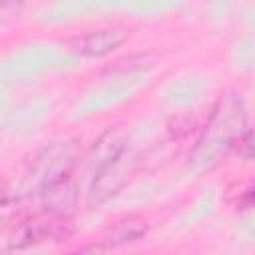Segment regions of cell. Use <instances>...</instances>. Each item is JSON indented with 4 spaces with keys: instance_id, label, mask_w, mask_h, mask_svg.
Wrapping results in <instances>:
<instances>
[{
    "instance_id": "6da1fadb",
    "label": "cell",
    "mask_w": 255,
    "mask_h": 255,
    "mask_svg": "<svg viewBox=\"0 0 255 255\" xmlns=\"http://www.w3.org/2000/svg\"><path fill=\"white\" fill-rule=\"evenodd\" d=\"M247 128V108L239 94H223L201 128L195 145L189 151V167L205 169L215 165L223 155L229 153L233 141Z\"/></svg>"
},
{
    "instance_id": "7a4b0ae2",
    "label": "cell",
    "mask_w": 255,
    "mask_h": 255,
    "mask_svg": "<svg viewBox=\"0 0 255 255\" xmlns=\"http://www.w3.org/2000/svg\"><path fill=\"white\" fill-rule=\"evenodd\" d=\"M78 159H80L78 139L66 137V139L48 143L34 155V159L22 179L20 197L40 195V191L46 189L50 183L72 175Z\"/></svg>"
},
{
    "instance_id": "3957f363",
    "label": "cell",
    "mask_w": 255,
    "mask_h": 255,
    "mask_svg": "<svg viewBox=\"0 0 255 255\" xmlns=\"http://www.w3.org/2000/svg\"><path fill=\"white\" fill-rule=\"evenodd\" d=\"M74 235V223L70 217H60L48 211H40L18 219L12 227L4 251H20L46 241H66Z\"/></svg>"
},
{
    "instance_id": "277c9868",
    "label": "cell",
    "mask_w": 255,
    "mask_h": 255,
    "mask_svg": "<svg viewBox=\"0 0 255 255\" xmlns=\"http://www.w3.org/2000/svg\"><path fill=\"white\" fill-rule=\"evenodd\" d=\"M129 34L131 30L124 26L92 30V32H86L82 36L68 40V48L80 58H104L112 54L116 48H120L129 38Z\"/></svg>"
},
{
    "instance_id": "5b68a950",
    "label": "cell",
    "mask_w": 255,
    "mask_h": 255,
    "mask_svg": "<svg viewBox=\"0 0 255 255\" xmlns=\"http://www.w3.org/2000/svg\"><path fill=\"white\" fill-rule=\"evenodd\" d=\"M129 173H131V169L124 155L120 159L112 161L110 165L98 169L94 173V179H92V185L88 191L90 205H102V203H108L110 199H114L129 181Z\"/></svg>"
},
{
    "instance_id": "8992f818",
    "label": "cell",
    "mask_w": 255,
    "mask_h": 255,
    "mask_svg": "<svg viewBox=\"0 0 255 255\" xmlns=\"http://www.w3.org/2000/svg\"><path fill=\"white\" fill-rule=\"evenodd\" d=\"M128 141H129V131L126 129V126L118 124L108 128L92 145L90 153H88V165L90 169L96 173L98 169L110 165L112 161L120 159L126 149H128Z\"/></svg>"
},
{
    "instance_id": "52a82bcc",
    "label": "cell",
    "mask_w": 255,
    "mask_h": 255,
    "mask_svg": "<svg viewBox=\"0 0 255 255\" xmlns=\"http://www.w3.org/2000/svg\"><path fill=\"white\" fill-rule=\"evenodd\" d=\"M40 205L44 211L60 215V217H74L78 209V183L72 175L50 183L46 189L40 191Z\"/></svg>"
},
{
    "instance_id": "ba28073f",
    "label": "cell",
    "mask_w": 255,
    "mask_h": 255,
    "mask_svg": "<svg viewBox=\"0 0 255 255\" xmlns=\"http://www.w3.org/2000/svg\"><path fill=\"white\" fill-rule=\"evenodd\" d=\"M147 231H149L147 219H143L141 215L129 213V215H124L118 221H114L98 241L110 251V249L124 247V245H129V243L143 239L147 235Z\"/></svg>"
},
{
    "instance_id": "9c48e42d",
    "label": "cell",
    "mask_w": 255,
    "mask_h": 255,
    "mask_svg": "<svg viewBox=\"0 0 255 255\" xmlns=\"http://www.w3.org/2000/svg\"><path fill=\"white\" fill-rule=\"evenodd\" d=\"M155 64V54L153 52H135V54H128L122 56L118 60H114L110 66H106L102 70L104 76L110 74H129V72H141L147 70Z\"/></svg>"
},
{
    "instance_id": "30bf717a",
    "label": "cell",
    "mask_w": 255,
    "mask_h": 255,
    "mask_svg": "<svg viewBox=\"0 0 255 255\" xmlns=\"http://www.w3.org/2000/svg\"><path fill=\"white\" fill-rule=\"evenodd\" d=\"M227 155L239 157L243 161L255 159V128H245L241 131V135L233 141V145H231Z\"/></svg>"
},
{
    "instance_id": "8fae6325",
    "label": "cell",
    "mask_w": 255,
    "mask_h": 255,
    "mask_svg": "<svg viewBox=\"0 0 255 255\" xmlns=\"http://www.w3.org/2000/svg\"><path fill=\"white\" fill-rule=\"evenodd\" d=\"M193 120L191 118H187V116H177V118H173L171 122H169V133H171V137H175V139H183V137H187L191 131H193Z\"/></svg>"
},
{
    "instance_id": "7c38bea8",
    "label": "cell",
    "mask_w": 255,
    "mask_h": 255,
    "mask_svg": "<svg viewBox=\"0 0 255 255\" xmlns=\"http://www.w3.org/2000/svg\"><path fill=\"white\" fill-rule=\"evenodd\" d=\"M255 207V185L245 189L243 195L237 199V209H251Z\"/></svg>"
}]
</instances>
